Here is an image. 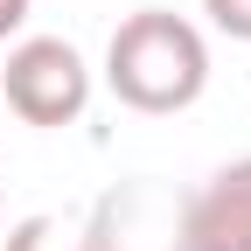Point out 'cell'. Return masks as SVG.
Masks as SVG:
<instances>
[{
  "mask_svg": "<svg viewBox=\"0 0 251 251\" xmlns=\"http://www.w3.org/2000/svg\"><path fill=\"white\" fill-rule=\"evenodd\" d=\"M105 84L119 105L133 112H188L209 84V42L196 21H181L168 7H140L112 28V49H105Z\"/></svg>",
  "mask_w": 251,
  "mask_h": 251,
  "instance_id": "6da1fadb",
  "label": "cell"
},
{
  "mask_svg": "<svg viewBox=\"0 0 251 251\" xmlns=\"http://www.w3.org/2000/svg\"><path fill=\"white\" fill-rule=\"evenodd\" d=\"M0 98H7V112L28 119V126H70L91 105V70H84V56L63 35H28V42L7 49Z\"/></svg>",
  "mask_w": 251,
  "mask_h": 251,
  "instance_id": "7a4b0ae2",
  "label": "cell"
},
{
  "mask_svg": "<svg viewBox=\"0 0 251 251\" xmlns=\"http://www.w3.org/2000/svg\"><path fill=\"white\" fill-rule=\"evenodd\" d=\"M175 251H251V153L181 196Z\"/></svg>",
  "mask_w": 251,
  "mask_h": 251,
  "instance_id": "3957f363",
  "label": "cell"
},
{
  "mask_svg": "<svg viewBox=\"0 0 251 251\" xmlns=\"http://www.w3.org/2000/svg\"><path fill=\"white\" fill-rule=\"evenodd\" d=\"M0 251H98V230L63 224V216H21Z\"/></svg>",
  "mask_w": 251,
  "mask_h": 251,
  "instance_id": "277c9868",
  "label": "cell"
},
{
  "mask_svg": "<svg viewBox=\"0 0 251 251\" xmlns=\"http://www.w3.org/2000/svg\"><path fill=\"white\" fill-rule=\"evenodd\" d=\"M202 14L224 28L230 42H251V0H202Z\"/></svg>",
  "mask_w": 251,
  "mask_h": 251,
  "instance_id": "5b68a950",
  "label": "cell"
},
{
  "mask_svg": "<svg viewBox=\"0 0 251 251\" xmlns=\"http://www.w3.org/2000/svg\"><path fill=\"white\" fill-rule=\"evenodd\" d=\"M21 21H28V0H0V42H7Z\"/></svg>",
  "mask_w": 251,
  "mask_h": 251,
  "instance_id": "8992f818",
  "label": "cell"
}]
</instances>
